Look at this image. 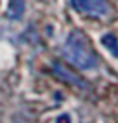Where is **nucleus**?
<instances>
[{
	"label": "nucleus",
	"mask_w": 118,
	"mask_h": 123,
	"mask_svg": "<svg viewBox=\"0 0 118 123\" xmlns=\"http://www.w3.org/2000/svg\"><path fill=\"white\" fill-rule=\"evenodd\" d=\"M101 42H103V45H104L115 57H118V40H116L113 35H104L103 38H101Z\"/></svg>",
	"instance_id": "obj_5"
},
{
	"label": "nucleus",
	"mask_w": 118,
	"mask_h": 123,
	"mask_svg": "<svg viewBox=\"0 0 118 123\" xmlns=\"http://www.w3.org/2000/svg\"><path fill=\"white\" fill-rule=\"evenodd\" d=\"M52 69H54V73L59 76V78H63L64 81H68V83H71V85H75V87H85V81H83L80 76H77L75 73H71L70 69H66L63 64H59V62H54L52 64Z\"/></svg>",
	"instance_id": "obj_3"
},
{
	"label": "nucleus",
	"mask_w": 118,
	"mask_h": 123,
	"mask_svg": "<svg viewBox=\"0 0 118 123\" xmlns=\"http://www.w3.org/2000/svg\"><path fill=\"white\" fill-rule=\"evenodd\" d=\"M24 14V0H11L9 7H7V18L18 21Z\"/></svg>",
	"instance_id": "obj_4"
},
{
	"label": "nucleus",
	"mask_w": 118,
	"mask_h": 123,
	"mask_svg": "<svg viewBox=\"0 0 118 123\" xmlns=\"http://www.w3.org/2000/svg\"><path fill=\"white\" fill-rule=\"evenodd\" d=\"M71 5L75 11H78L82 14H89V16H106L109 12V5L106 0H71Z\"/></svg>",
	"instance_id": "obj_2"
},
{
	"label": "nucleus",
	"mask_w": 118,
	"mask_h": 123,
	"mask_svg": "<svg viewBox=\"0 0 118 123\" xmlns=\"http://www.w3.org/2000/svg\"><path fill=\"white\" fill-rule=\"evenodd\" d=\"M64 55L71 64H75L80 69H90L96 66L97 57L92 49L89 38L82 31H73L70 33L64 45Z\"/></svg>",
	"instance_id": "obj_1"
},
{
	"label": "nucleus",
	"mask_w": 118,
	"mask_h": 123,
	"mask_svg": "<svg viewBox=\"0 0 118 123\" xmlns=\"http://www.w3.org/2000/svg\"><path fill=\"white\" fill-rule=\"evenodd\" d=\"M70 121H71V118L68 116V114H61V116L57 118V121H56V123H70Z\"/></svg>",
	"instance_id": "obj_6"
}]
</instances>
